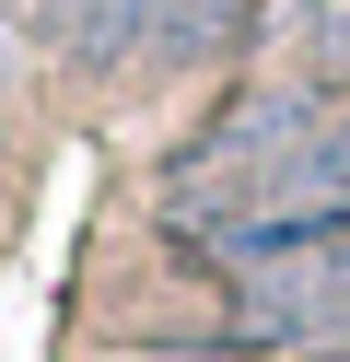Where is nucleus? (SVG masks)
<instances>
[{
    "label": "nucleus",
    "instance_id": "nucleus-1",
    "mask_svg": "<svg viewBox=\"0 0 350 362\" xmlns=\"http://www.w3.org/2000/svg\"><path fill=\"white\" fill-rule=\"evenodd\" d=\"M163 0H35V47H59L70 71H129L152 47Z\"/></svg>",
    "mask_w": 350,
    "mask_h": 362
},
{
    "label": "nucleus",
    "instance_id": "nucleus-3",
    "mask_svg": "<svg viewBox=\"0 0 350 362\" xmlns=\"http://www.w3.org/2000/svg\"><path fill=\"white\" fill-rule=\"evenodd\" d=\"M303 47H315V82H350V0H339V12H327L315 35H303Z\"/></svg>",
    "mask_w": 350,
    "mask_h": 362
},
{
    "label": "nucleus",
    "instance_id": "nucleus-2",
    "mask_svg": "<svg viewBox=\"0 0 350 362\" xmlns=\"http://www.w3.org/2000/svg\"><path fill=\"white\" fill-rule=\"evenodd\" d=\"M257 12L269 0H163V24H152V71H199V59H222V47H245L257 35Z\"/></svg>",
    "mask_w": 350,
    "mask_h": 362
},
{
    "label": "nucleus",
    "instance_id": "nucleus-4",
    "mask_svg": "<svg viewBox=\"0 0 350 362\" xmlns=\"http://www.w3.org/2000/svg\"><path fill=\"white\" fill-rule=\"evenodd\" d=\"M0 82H12V12H0Z\"/></svg>",
    "mask_w": 350,
    "mask_h": 362
}]
</instances>
